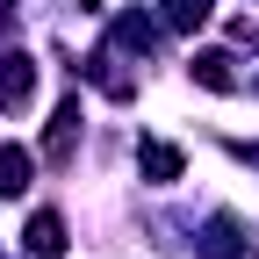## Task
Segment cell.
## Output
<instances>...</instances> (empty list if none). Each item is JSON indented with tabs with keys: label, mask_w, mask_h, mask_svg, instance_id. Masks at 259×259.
Wrapping results in <instances>:
<instances>
[{
	"label": "cell",
	"mask_w": 259,
	"mask_h": 259,
	"mask_svg": "<svg viewBox=\"0 0 259 259\" xmlns=\"http://www.w3.org/2000/svg\"><path fill=\"white\" fill-rule=\"evenodd\" d=\"M29 94H36V65H29V51H8V58H0V108L22 115Z\"/></svg>",
	"instance_id": "1"
},
{
	"label": "cell",
	"mask_w": 259,
	"mask_h": 259,
	"mask_svg": "<svg viewBox=\"0 0 259 259\" xmlns=\"http://www.w3.org/2000/svg\"><path fill=\"white\" fill-rule=\"evenodd\" d=\"M72 144H79V101H65L51 115V137H44V158L51 166H72Z\"/></svg>",
	"instance_id": "2"
},
{
	"label": "cell",
	"mask_w": 259,
	"mask_h": 259,
	"mask_svg": "<svg viewBox=\"0 0 259 259\" xmlns=\"http://www.w3.org/2000/svg\"><path fill=\"white\" fill-rule=\"evenodd\" d=\"M22 245L36 252V259H58V252H65V216H58V209H36L29 231H22Z\"/></svg>",
	"instance_id": "3"
},
{
	"label": "cell",
	"mask_w": 259,
	"mask_h": 259,
	"mask_svg": "<svg viewBox=\"0 0 259 259\" xmlns=\"http://www.w3.org/2000/svg\"><path fill=\"white\" fill-rule=\"evenodd\" d=\"M202 259H252L238 216H209V238H202Z\"/></svg>",
	"instance_id": "4"
},
{
	"label": "cell",
	"mask_w": 259,
	"mask_h": 259,
	"mask_svg": "<svg viewBox=\"0 0 259 259\" xmlns=\"http://www.w3.org/2000/svg\"><path fill=\"white\" fill-rule=\"evenodd\" d=\"M137 173H144V180H158V187L180 180V151H173V144H158V137H151V144H137Z\"/></svg>",
	"instance_id": "5"
},
{
	"label": "cell",
	"mask_w": 259,
	"mask_h": 259,
	"mask_svg": "<svg viewBox=\"0 0 259 259\" xmlns=\"http://www.w3.org/2000/svg\"><path fill=\"white\" fill-rule=\"evenodd\" d=\"M29 180H36V158H29L22 144H0V194H22Z\"/></svg>",
	"instance_id": "6"
},
{
	"label": "cell",
	"mask_w": 259,
	"mask_h": 259,
	"mask_svg": "<svg viewBox=\"0 0 259 259\" xmlns=\"http://www.w3.org/2000/svg\"><path fill=\"white\" fill-rule=\"evenodd\" d=\"M216 15V0H158V22L166 29H202Z\"/></svg>",
	"instance_id": "7"
},
{
	"label": "cell",
	"mask_w": 259,
	"mask_h": 259,
	"mask_svg": "<svg viewBox=\"0 0 259 259\" xmlns=\"http://www.w3.org/2000/svg\"><path fill=\"white\" fill-rule=\"evenodd\" d=\"M194 79H202L209 94H231V87H238V72H231V58H223V51H202V58H194Z\"/></svg>",
	"instance_id": "8"
},
{
	"label": "cell",
	"mask_w": 259,
	"mask_h": 259,
	"mask_svg": "<svg viewBox=\"0 0 259 259\" xmlns=\"http://www.w3.org/2000/svg\"><path fill=\"white\" fill-rule=\"evenodd\" d=\"M115 44H130V51H151V22H144V15H122V22H115Z\"/></svg>",
	"instance_id": "9"
}]
</instances>
